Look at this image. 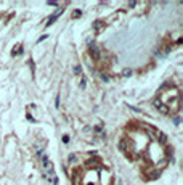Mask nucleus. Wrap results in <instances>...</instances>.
<instances>
[{"instance_id":"1","label":"nucleus","mask_w":183,"mask_h":185,"mask_svg":"<svg viewBox=\"0 0 183 185\" xmlns=\"http://www.w3.org/2000/svg\"><path fill=\"white\" fill-rule=\"evenodd\" d=\"M42 175L47 179V182L51 185H56V174H55V168L51 164V161L48 159L47 155H42Z\"/></svg>"}]
</instances>
